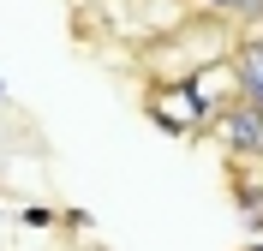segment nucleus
<instances>
[{
	"label": "nucleus",
	"mask_w": 263,
	"mask_h": 251,
	"mask_svg": "<svg viewBox=\"0 0 263 251\" xmlns=\"http://www.w3.org/2000/svg\"><path fill=\"white\" fill-rule=\"evenodd\" d=\"M0 102H6V78H0Z\"/></svg>",
	"instance_id": "nucleus-7"
},
{
	"label": "nucleus",
	"mask_w": 263,
	"mask_h": 251,
	"mask_svg": "<svg viewBox=\"0 0 263 251\" xmlns=\"http://www.w3.org/2000/svg\"><path fill=\"white\" fill-rule=\"evenodd\" d=\"M251 251H263V245H251Z\"/></svg>",
	"instance_id": "nucleus-8"
},
{
	"label": "nucleus",
	"mask_w": 263,
	"mask_h": 251,
	"mask_svg": "<svg viewBox=\"0 0 263 251\" xmlns=\"http://www.w3.org/2000/svg\"><path fill=\"white\" fill-rule=\"evenodd\" d=\"M251 167H257V173H263V150H257V162H251Z\"/></svg>",
	"instance_id": "nucleus-6"
},
{
	"label": "nucleus",
	"mask_w": 263,
	"mask_h": 251,
	"mask_svg": "<svg viewBox=\"0 0 263 251\" xmlns=\"http://www.w3.org/2000/svg\"><path fill=\"white\" fill-rule=\"evenodd\" d=\"M233 203H239V221L251 234H263V180H246L239 162H233Z\"/></svg>",
	"instance_id": "nucleus-3"
},
{
	"label": "nucleus",
	"mask_w": 263,
	"mask_h": 251,
	"mask_svg": "<svg viewBox=\"0 0 263 251\" xmlns=\"http://www.w3.org/2000/svg\"><path fill=\"white\" fill-rule=\"evenodd\" d=\"M215 138H221L228 162H257V150H263V108L246 102V96H233L215 114Z\"/></svg>",
	"instance_id": "nucleus-1"
},
{
	"label": "nucleus",
	"mask_w": 263,
	"mask_h": 251,
	"mask_svg": "<svg viewBox=\"0 0 263 251\" xmlns=\"http://www.w3.org/2000/svg\"><path fill=\"white\" fill-rule=\"evenodd\" d=\"M233 90L263 108V36H246L233 48Z\"/></svg>",
	"instance_id": "nucleus-2"
},
{
	"label": "nucleus",
	"mask_w": 263,
	"mask_h": 251,
	"mask_svg": "<svg viewBox=\"0 0 263 251\" xmlns=\"http://www.w3.org/2000/svg\"><path fill=\"white\" fill-rule=\"evenodd\" d=\"M197 6H210V12H233V0H197Z\"/></svg>",
	"instance_id": "nucleus-5"
},
{
	"label": "nucleus",
	"mask_w": 263,
	"mask_h": 251,
	"mask_svg": "<svg viewBox=\"0 0 263 251\" xmlns=\"http://www.w3.org/2000/svg\"><path fill=\"white\" fill-rule=\"evenodd\" d=\"M233 18H239L246 30H257L263 24V0H233Z\"/></svg>",
	"instance_id": "nucleus-4"
}]
</instances>
